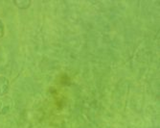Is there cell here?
I'll return each instance as SVG.
<instances>
[{
	"instance_id": "cell-2",
	"label": "cell",
	"mask_w": 160,
	"mask_h": 128,
	"mask_svg": "<svg viewBox=\"0 0 160 128\" xmlns=\"http://www.w3.org/2000/svg\"><path fill=\"white\" fill-rule=\"evenodd\" d=\"M9 88V82L8 80L3 77V76H0V95L4 94Z\"/></svg>"
},
{
	"instance_id": "cell-1",
	"label": "cell",
	"mask_w": 160,
	"mask_h": 128,
	"mask_svg": "<svg viewBox=\"0 0 160 128\" xmlns=\"http://www.w3.org/2000/svg\"><path fill=\"white\" fill-rule=\"evenodd\" d=\"M12 107V101L9 97L0 99V114L7 113Z\"/></svg>"
},
{
	"instance_id": "cell-3",
	"label": "cell",
	"mask_w": 160,
	"mask_h": 128,
	"mask_svg": "<svg viewBox=\"0 0 160 128\" xmlns=\"http://www.w3.org/2000/svg\"><path fill=\"white\" fill-rule=\"evenodd\" d=\"M3 35H4V25L1 19H0V38H2Z\"/></svg>"
},
{
	"instance_id": "cell-4",
	"label": "cell",
	"mask_w": 160,
	"mask_h": 128,
	"mask_svg": "<svg viewBox=\"0 0 160 128\" xmlns=\"http://www.w3.org/2000/svg\"><path fill=\"white\" fill-rule=\"evenodd\" d=\"M16 3L19 8H24V5H29V2H27V1H20V2H14Z\"/></svg>"
}]
</instances>
